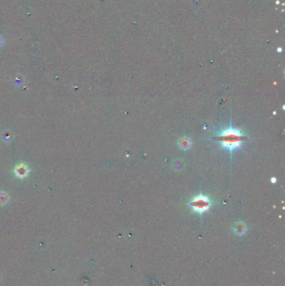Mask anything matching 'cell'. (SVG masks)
I'll list each match as a JSON object with an SVG mask.
<instances>
[{
	"mask_svg": "<svg viewBox=\"0 0 285 286\" xmlns=\"http://www.w3.org/2000/svg\"><path fill=\"white\" fill-rule=\"evenodd\" d=\"M248 137L249 136L248 134L238 128H234L232 126L219 131L213 136L214 140L221 146V147L228 150L231 155L234 151L241 149Z\"/></svg>",
	"mask_w": 285,
	"mask_h": 286,
	"instance_id": "cell-1",
	"label": "cell"
},
{
	"mask_svg": "<svg viewBox=\"0 0 285 286\" xmlns=\"http://www.w3.org/2000/svg\"><path fill=\"white\" fill-rule=\"evenodd\" d=\"M213 204V201L210 197L202 194V193L192 197L187 202V205L191 210L193 213L200 215L209 211Z\"/></svg>",
	"mask_w": 285,
	"mask_h": 286,
	"instance_id": "cell-2",
	"label": "cell"
},
{
	"mask_svg": "<svg viewBox=\"0 0 285 286\" xmlns=\"http://www.w3.org/2000/svg\"><path fill=\"white\" fill-rule=\"evenodd\" d=\"M29 172V168L27 167V165L24 163H19L14 168V173L18 177H20V178H23L28 176V174Z\"/></svg>",
	"mask_w": 285,
	"mask_h": 286,
	"instance_id": "cell-3",
	"label": "cell"
},
{
	"mask_svg": "<svg viewBox=\"0 0 285 286\" xmlns=\"http://www.w3.org/2000/svg\"><path fill=\"white\" fill-rule=\"evenodd\" d=\"M178 146H179V147L181 148V150L187 151V150H189V149L192 147V140H191L189 137L183 136V137H181V138L178 141Z\"/></svg>",
	"mask_w": 285,
	"mask_h": 286,
	"instance_id": "cell-4",
	"label": "cell"
},
{
	"mask_svg": "<svg viewBox=\"0 0 285 286\" xmlns=\"http://www.w3.org/2000/svg\"><path fill=\"white\" fill-rule=\"evenodd\" d=\"M184 162L181 159H176L172 163V168L175 171H181L184 168Z\"/></svg>",
	"mask_w": 285,
	"mask_h": 286,
	"instance_id": "cell-5",
	"label": "cell"
},
{
	"mask_svg": "<svg viewBox=\"0 0 285 286\" xmlns=\"http://www.w3.org/2000/svg\"><path fill=\"white\" fill-rule=\"evenodd\" d=\"M234 231L238 234H242L246 231V226L243 222H238L234 227Z\"/></svg>",
	"mask_w": 285,
	"mask_h": 286,
	"instance_id": "cell-6",
	"label": "cell"
},
{
	"mask_svg": "<svg viewBox=\"0 0 285 286\" xmlns=\"http://www.w3.org/2000/svg\"><path fill=\"white\" fill-rule=\"evenodd\" d=\"M9 201V196L5 193H0V204H5Z\"/></svg>",
	"mask_w": 285,
	"mask_h": 286,
	"instance_id": "cell-7",
	"label": "cell"
},
{
	"mask_svg": "<svg viewBox=\"0 0 285 286\" xmlns=\"http://www.w3.org/2000/svg\"><path fill=\"white\" fill-rule=\"evenodd\" d=\"M276 181H277V179H276V178H275V177H273V178L271 179V182H274V183H275V182H276Z\"/></svg>",
	"mask_w": 285,
	"mask_h": 286,
	"instance_id": "cell-8",
	"label": "cell"
},
{
	"mask_svg": "<svg viewBox=\"0 0 285 286\" xmlns=\"http://www.w3.org/2000/svg\"><path fill=\"white\" fill-rule=\"evenodd\" d=\"M1 41H3V39H0V45H2V43H1Z\"/></svg>",
	"mask_w": 285,
	"mask_h": 286,
	"instance_id": "cell-9",
	"label": "cell"
}]
</instances>
